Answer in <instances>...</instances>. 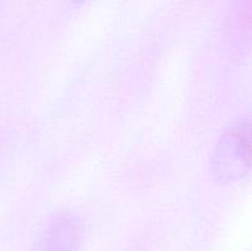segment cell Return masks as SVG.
I'll return each mask as SVG.
<instances>
[{
  "mask_svg": "<svg viewBox=\"0 0 252 251\" xmlns=\"http://www.w3.org/2000/svg\"><path fill=\"white\" fill-rule=\"evenodd\" d=\"M251 122L240 118L221 135L216 150L213 169L221 181L243 179L251 167Z\"/></svg>",
  "mask_w": 252,
  "mask_h": 251,
  "instance_id": "6da1fadb",
  "label": "cell"
},
{
  "mask_svg": "<svg viewBox=\"0 0 252 251\" xmlns=\"http://www.w3.org/2000/svg\"><path fill=\"white\" fill-rule=\"evenodd\" d=\"M78 240V226L71 219L63 217L44 231L34 251H75Z\"/></svg>",
  "mask_w": 252,
  "mask_h": 251,
  "instance_id": "7a4b0ae2",
  "label": "cell"
},
{
  "mask_svg": "<svg viewBox=\"0 0 252 251\" xmlns=\"http://www.w3.org/2000/svg\"><path fill=\"white\" fill-rule=\"evenodd\" d=\"M74 2H84V1H86V0H73Z\"/></svg>",
  "mask_w": 252,
  "mask_h": 251,
  "instance_id": "3957f363",
  "label": "cell"
}]
</instances>
